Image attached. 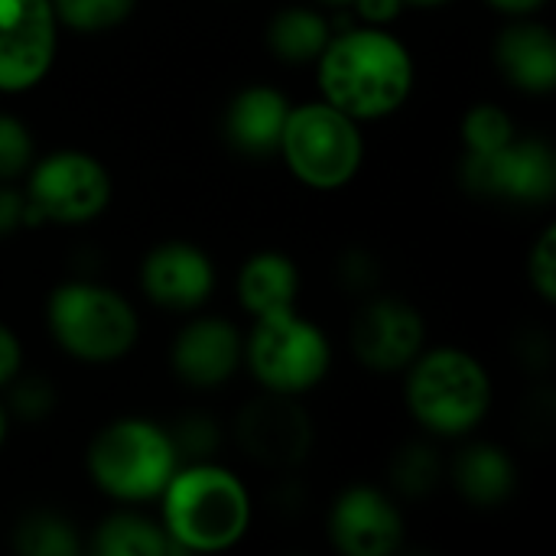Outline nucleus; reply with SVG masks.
I'll use <instances>...</instances> for the list:
<instances>
[{
    "label": "nucleus",
    "mask_w": 556,
    "mask_h": 556,
    "mask_svg": "<svg viewBox=\"0 0 556 556\" xmlns=\"http://www.w3.org/2000/svg\"><path fill=\"white\" fill-rule=\"evenodd\" d=\"M49 326L62 349L85 362L121 358L137 339V316L130 303L94 283L59 287L49 300Z\"/></svg>",
    "instance_id": "39448f33"
},
{
    "label": "nucleus",
    "mask_w": 556,
    "mask_h": 556,
    "mask_svg": "<svg viewBox=\"0 0 556 556\" xmlns=\"http://www.w3.org/2000/svg\"><path fill=\"white\" fill-rule=\"evenodd\" d=\"M362 16L365 20H375V23H384V20H394L397 10L404 7V0H355Z\"/></svg>",
    "instance_id": "2f4dec72"
},
{
    "label": "nucleus",
    "mask_w": 556,
    "mask_h": 556,
    "mask_svg": "<svg viewBox=\"0 0 556 556\" xmlns=\"http://www.w3.org/2000/svg\"><path fill=\"white\" fill-rule=\"evenodd\" d=\"M143 290L160 306L192 309L212 293V264L192 244H160L143 261Z\"/></svg>",
    "instance_id": "4468645a"
},
{
    "label": "nucleus",
    "mask_w": 556,
    "mask_h": 556,
    "mask_svg": "<svg viewBox=\"0 0 556 556\" xmlns=\"http://www.w3.org/2000/svg\"><path fill=\"white\" fill-rule=\"evenodd\" d=\"M498 62L508 78L528 91H551L556 85V46L547 26H511L498 39Z\"/></svg>",
    "instance_id": "dca6fc26"
},
{
    "label": "nucleus",
    "mask_w": 556,
    "mask_h": 556,
    "mask_svg": "<svg viewBox=\"0 0 556 556\" xmlns=\"http://www.w3.org/2000/svg\"><path fill=\"white\" fill-rule=\"evenodd\" d=\"M238 437L251 459L264 466H293L309 453L313 427L306 410L290 401V394L270 391L241 410Z\"/></svg>",
    "instance_id": "9b49d317"
},
{
    "label": "nucleus",
    "mask_w": 556,
    "mask_h": 556,
    "mask_svg": "<svg viewBox=\"0 0 556 556\" xmlns=\"http://www.w3.org/2000/svg\"><path fill=\"white\" fill-rule=\"evenodd\" d=\"M440 479V463L433 456V450L427 446H410L397 456L394 463V482L404 495H427Z\"/></svg>",
    "instance_id": "393cba45"
},
{
    "label": "nucleus",
    "mask_w": 556,
    "mask_h": 556,
    "mask_svg": "<svg viewBox=\"0 0 556 556\" xmlns=\"http://www.w3.org/2000/svg\"><path fill=\"white\" fill-rule=\"evenodd\" d=\"M414 3H430V7H437V3H446V0H414Z\"/></svg>",
    "instance_id": "f704fd0d"
},
{
    "label": "nucleus",
    "mask_w": 556,
    "mask_h": 556,
    "mask_svg": "<svg viewBox=\"0 0 556 556\" xmlns=\"http://www.w3.org/2000/svg\"><path fill=\"white\" fill-rule=\"evenodd\" d=\"M52 388L42 381V378H29V381H20L13 388V410L26 420H36L42 417L49 407H52Z\"/></svg>",
    "instance_id": "c85d7f7f"
},
{
    "label": "nucleus",
    "mask_w": 556,
    "mask_h": 556,
    "mask_svg": "<svg viewBox=\"0 0 556 556\" xmlns=\"http://www.w3.org/2000/svg\"><path fill=\"white\" fill-rule=\"evenodd\" d=\"M111 199V179L104 166L85 153H52L29 179V205L39 218L88 222L104 212Z\"/></svg>",
    "instance_id": "6e6552de"
},
{
    "label": "nucleus",
    "mask_w": 556,
    "mask_h": 556,
    "mask_svg": "<svg viewBox=\"0 0 556 556\" xmlns=\"http://www.w3.org/2000/svg\"><path fill=\"white\" fill-rule=\"evenodd\" d=\"M33 160V137L29 130L10 117V114H0V179H10V176H20Z\"/></svg>",
    "instance_id": "a878e982"
},
{
    "label": "nucleus",
    "mask_w": 556,
    "mask_h": 556,
    "mask_svg": "<svg viewBox=\"0 0 556 556\" xmlns=\"http://www.w3.org/2000/svg\"><path fill=\"white\" fill-rule=\"evenodd\" d=\"M241 362V339L225 319H199L176 339L173 365L176 371L199 388H215L235 375Z\"/></svg>",
    "instance_id": "2eb2a0df"
},
{
    "label": "nucleus",
    "mask_w": 556,
    "mask_h": 556,
    "mask_svg": "<svg viewBox=\"0 0 556 556\" xmlns=\"http://www.w3.org/2000/svg\"><path fill=\"white\" fill-rule=\"evenodd\" d=\"M16 368H20V342L7 326H0V384H7L16 375Z\"/></svg>",
    "instance_id": "7c9ffc66"
},
{
    "label": "nucleus",
    "mask_w": 556,
    "mask_h": 556,
    "mask_svg": "<svg viewBox=\"0 0 556 556\" xmlns=\"http://www.w3.org/2000/svg\"><path fill=\"white\" fill-rule=\"evenodd\" d=\"M456 482L476 505H502L515 489V466L495 446H472L456 459Z\"/></svg>",
    "instance_id": "6ab92c4d"
},
{
    "label": "nucleus",
    "mask_w": 556,
    "mask_h": 556,
    "mask_svg": "<svg viewBox=\"0 0 556 556\" xmlns=\"http://www.w3.org/2000/svg\"><path fill=\"white\" fill-rule=\"evenodd\" d=\"M290 104L274 88H248L235 98L228 111V137L248 153H267L280 147V134L287 124Z\"/></svg>",
    "instance_id": "f3484780"
},
{
    "label": "nucleus",
    "mask_w": 556,
    "mask_h": 556,
    "mask_svg": "<svg viewBox=\"0 0 556 556\" xmlns=\"http://www.w3.org/2000/svg\"><path fill=\"white\" fill-rule=\"evenodd\" d=\"M166 534L179 551H225L251 521L244 485L218 466H192L166 482Z\"/></svg>",
    "instance_id": "f03ea898"
},
{
    "label": "nucleus",
    "mask_w": 556,
    "mask_h": 556,
    "mask_svg": "<svg viewBox=\"0 0 556 556\" xmlns=\"http://www.w3.org/2000/svg\"><path fill=\"white\" fill-rule=\"evenodd\" d=\"M352 345L371 371H401L417 358L424 345V319L401 300H378L358 316Z\"/></svg>",
    "instance_id": "f8f14e48"
},
{
    "label": "nucleus",
    "mask_w": 556,
    "mask_h": 556,
    "mask_svg": "<svg viewBox=\"0 0 556 556\" xmlns=\"http://www.w3.org/2000/svg\"><path fill=\"white\" fill-rule=\"evenodd\" d=\"M94 551L101 556H163L179 551L169 534L153 528L137 515H114L101 525L94 538Z\"/></svg>",
    "instance_id": "412c9836"
},
{
    "label": "nucleus",
    "mask_w": 556,
    "mask_h": 556,
    "mask_svg": "<svg viewBox=\"0 0 556 556\" xmlns=\"http://www.w3.org/2000/svg\"><path fill=\"white\" fill-rule=\"evenodd\" d=\"M3 430H7V420H3V410H0V440H3Z\"/></svg>",
    "instance_id": "72a5a7b5"
},
{
    "label": "nucleus",
    "mask_w": 556,
    "mask_h": 556,
    "mask_svg": "<svg viewBox=\"0 0 556 556\" xmlns=\"http://www.w3.org/2000/svg\"><path fill=\"white\" fill-rule=\"evenodd\" d=\"M498 10H508V13H531V10H538L544 0H492Z\"/></svg>",
    "instance_id": "473e14b6"
},
{
    "label": "nucleus",
    "mask_w": 556,
    "mask_h": 556,
    "mask_svg": "<svg viewBox=\"0 0 556 556\" xmlns=\"http://www.w3.org/2000/svg\"><path fill=\"white\" fill-rule=\"evenodd\" d=\"M16 551L26 556H75L78 538L68 521L55 515H33L16 531Z\"/></svg>",
    "instance_id": "4be33fe9"
},
{
    "label": "nucleus",
    "mask_w": 556,
    "mask_h": 556,
    "mask_svg": "<svg viewBox=\"0 0 556 556\" xmlns=\"http://www.w3.org/2000/svg\"><path fill=\"white\" fill-rule=\"evenodd\" d=\"M280 150L290 169L316 189H336L362 166V137L355 117L342 114L329 101L290 111L280 134Z\"/></svg>",
    "instance_id": "423d86ee"
},
{
    "label": "nucleus",
    "mask_w": 556,
    "mask_h": 556,
    "mask_svg": "<svg viewBox=\"0 0 556 556\" xmlns=\"http://www.w3.org/2000/svg\"><path fill=\"white\" fill-rule=\"evenodd\" d=\"M169 440H173L176 456H179V453L208 456V453L218 446V430H215V424L205 420V417H186V420L179 424L176 437H169Z\"/></svg>",
    "instance_id": "bb28decb"
},
{
    "label": "nucleus",
    "mask_w": 556,
    "mask_h": 556,
    "mask_svg": "<svg viewBox=\"0 0 556 556\" xmlns=\"http://www.w3.org/2000/svg\"><path fill=\"white\" fill-rule=\"evenodd\" d=\"M326 3H355V0H326Z\"/></svg>",
    "instance_id": "c9c22d12"
},
{
    "label": "nucleus",
    "mask_w": 556,
    "mask_h": 556,
    "mask_svg": "<svg viewBox=\"0 0 556 556\" xmlns=\"http://www.w3.org/2000/svg\"><path fill=\"white\" fill-rule=\"evenodd\" d=\"M94 482L124 502L153 498L176 472V450L169 433L147 420L111 424L88 453Z\"/></svg>",
    "instance_id": "20e7f679"
},
{
    "label": "nucleus",
    "mask_w": 556,
    "mask_h": 556,
    "mask_svg": "<svg viewBox=\"0 0 556 556\" xmlns=\"http://www.w3.org/2000/svg\"><path fill=\"white\" fill-rule=\"evenodd\" d=\"M267 42L287 62H313L329 42V23L306 7H290L274 16Z\"/></svg>",
    "instance_id": "aec40b11"
},
{
    "label": "nucleus",
    "mask_w": 556,
    "mask_h": 556,
    "mask_svg": "<svg viewBox=\"0 0 556 556\" xmlns=\"http://www.w3.org/2000/svg\"><path fill=\"white\" fill-rule=\"evenodd\" d=\"M407 401L414 417L443 437H456L472 430L492 401V384L485 368L459 352V349H440L430 352L410 375Z\"/></svg>",
    "instance_id": "7ed1b4c3"
},
{
    "label": "nucleus",
    "mask_w": 556,
    "mask_h": 556,
    "mask_svg": "<svg viewBox=\"0 0 556 556\" xmlns=\"http://www.w3.org/2000/svg\"><path fill=\"white\" fill-rule=\"evenodd\" d=\"M463 179L479 195H505L518 202H547L556 189V163L547 143H508L498 153H466Z\"/></svg>",
    "instance_id": "9d476101"
},
{
    "label": "nucleus",
    "mask_w": 556,
    "mask_h": 556,
    "mask_svg": "<svg viewBox=\"0 0 556 556\" xmlns=\"http://www.w3.org/2000/svg\"><path fill=\"white\" fill-rule=\"evenodd\" d=\"M463 137H466V150L476 156H489L505 150L515 140V127L508 121V114L495 104H479L469 111L466 124H463Z\"/></svg>",
    "instance_id": "b1692460"
},
{
    "label": "nucleus",
    "mask_w": 556,
    "mask_h": 556,
    "mask_svg": "<svg viewBox=\"0 0 556 556\" xmlns=\"http://www.w3.org/2000/svg\"><path fill=\"white\" fill-rule=\"evenodd\" d=\"M52 55V0H0V91H23L36 85Z\"/></svg>",
    "instance_id": "1a4fd4ad"
},
{
    "label": "nucleus",
    "mask_w": 556,
    "mask_h": 556,
    "mask_svg": "<svg viewBox=\"0 0 556 556\" xmlns=\"http://www.w3.org/2000/svg\"><path fill=\"white\" fill-rule=\"evenodd\" d=\"M257 381L280 394H300L323 381L329 368V342L293 309L261 316L248 349Z\"/></svg>",
    "instance_id": "0eeeda50"
},
{
    "label": "nucleus",
    "mask_w": 556,
    "mask_h": 556,
    "mask_svg": "<svg viewBox=\"0 0 556 556\" xmlns=\"http://www.w3.org/2000/svg\"><path fill=\"white\" fill-rule=\"evenodd\" d=\"M319 81L326 101L355 121L391 114L414 85L407 49L378 29L342 33L319 52Z\"/></svg>",
    "instance_id": "f257e3e1"
},
{
    "label": "nucleus",
    "mask_w": 556,
    "mask_h": 556,
    "mask_svg": "<svg viewBox=\"0 0 556 556\" xmlns=\"http://www.w3.org/2000/svg\"><path fill=\"white\" fill-rule=\"evenodd\" d=\"M531 280L544 300L556 296V228H547L531 254Z\"/></svg>",
    "instance_id": "cd10ccee"
},
{
    "label": "nucleus",
    "mask_w": 556,
    "mask_h": 556,
    "mask_svg": "<svg viewBox=\"0 0 556 556\" xmlns=\"http://www.w3.org/2000/svg\"><path fill=\"white\" fill-rule=\"evenodd\" d=\"M39 222V215H36V208L29 205V202H23L16 192H10V189H0V235H7V231H16L23 222Z\"/></svg>",
    "instance_id": "c756f323"
},
{
    "label": "nucleus",
    "mask_w": 556,
    "mask_h": 556,
    "mask_svg": "<svg viewBox=\"0 0 556 556\" xmlns=\"http://www.w3.org/2000/svg\"><path fill=\"white\" fill-rule=\"evenodd\" d=\"M401 511L375 489H352L332 511V541L349 556H388L401 547Z\"/></svg>",
    "instance_id": "ddd939ff"
},
{
    "label": "nucleus",
    "mask_w": 556,
    "mask_h": 556,
    "mask_svg": "<svg viewBox=\"0 0 556 556\" xmlns=\"http://www.w3.org/2000/svg\"><path fill=\"white\" fill-rule=\"evenodd\" d=\"M296 267L280 257V254H257L238 280V293L241 303L261 319V316H274V313H287L293 309V296H296Z\"/></svg>",
    "instance_id": "a211bd4d"
},
{
    "label": "nucleus",
    "mask_w": 556,
    "mask_h": 556,
    "mask_svg": "<svg viewBox=\"0 0 556 556\" xmlns=\"http://www.w3.org/2000/svg\"><path fill=\"white\" fill-rule=\"evenodd\" d=\"M137 0H52L55 20L81 33H101L130 16Z\"/></svg>",
    "instance_id": "5701e85b"
}]
</instances>
